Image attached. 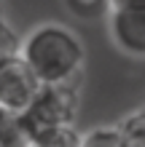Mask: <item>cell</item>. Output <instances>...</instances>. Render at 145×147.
Instances as JSON below:
<instances>
[{
  "instance_id": "6da1fadb",
  "label": "cell",
  "mask_w": 145,
  "mask_h": 147,
  "mask_svg": "<svg viewBox=\"0 0 145 147\" xmlns=\"http://www.w3.org/2000/svg\"><path fill=\"white\" fill-rule=\"evenodd\" d=\"M19 56L27 62L40 86L67 83L83 64V46L59 24H43L24 40Z\"/></svg>"
},
{
  "instance_id": "7a4b0ae2",
  "label": "cell",
  "mask_w": 145,
  "mask_h": 147,
  "mask_svg": "<svg viewBox=\"0 0 145 147\" xmlns=\"http://www.w3.org/2000/svg\"><path fill=\"white\" fill-rule=\"evenodd\" d=\"M75 115H78V94H75V88L70 83L40 86V91L27 105V110L19 112L22 123L30 134V144H32V136L40 131L73 126Z\"/></svg>"
},
{
  "instance_id": "3957f363",
  "label": "cell",
  "mask_w": 145,
  "mask_h": 147,
  "mask_svg": "<svg viewBox=\"0 0 145 147\" xmlns=\"http://www.w3.org/2000/svg\"><path fill=\"white\" fill-rule=\"evenodd\" d=\"M40 91V80L22 56L0 59V110L19 115Z\"/></svg>"
},
{
  "instance_id": "277c9868",
  "label": "cell",
  "mask_w": 145,
  "mask_h": 147,
  "mask_svg": "<svg viewBox=\"0 0 145 147\" xmlns=\"http://www.w3.org/2000/svg\"><path fill=\"white\" fill-rule=\"evenodd\" d=\"M113 40L118 48L132 56H145V8L134 11H113L110 19Z\"/></svg>"
},
{
  "instance_id": "5b68a950",
  "label": "cell",
  "mask_w": 145,
  "mask_h": 147,
  "mask_svg": "<svg viewBox=\"0 0 145 147\" xmlns=\"http://www.w3.org/2000/svg\"><path fill=\"white\" fill-rule=\"evenodd\" d=\"M0 147H32L30 134L19 115H11V112L3 115V120H0Z\"/></svg>"
},
{
  "instance_id": "8992f818",
  "label": "cell",
  "mask_w": 145,
  "mask_h": 147,
  "mask_svg": "<svg viewBox=\"0 0 145 147\" xmlns=\"http://www.w3.org/2000/svg\"><path fill=\"white\" fill-rule=\"evenodd\" d=\"M32 147H81V136L73 126L48 128L32 136Z\"/></svg>"
},
{
  "instance_id": "52a82bcc",
  "label": "cell",
  "mask_w": 145,
  "mask_h": 147,
  "mask_svg": "<svg viewBox=\"0 0 145 147\" xmlns=\"http://www.w3.org/2000/svg\"><path fill=\"white\" fill-rule=\"evenodd\" d=\"M118 147H145V110L129 115L118 128Z\"/></svg>"
},
{
  "instance_id": "ba28073f",
  "label": "cell",
  "mask_w": 145,
  "mask_h": 147,
  "mask_svg": "<svg viewBox=\"0 0 145 147\" xmlns=\"http://www.w3.org/2000/svg\"><path fill=\"white\" fill-rule=\"evenodd\" d=\"M22 51V40L19 35L14 32V27L8 22H3L0 16V59H8V56H19Z\"/></svg>"
},
{
  "instance_id": "9c48e42d",
  "label": "cell",
  "mask_w": 145,
  "mask_h": 147,
  "mask_svg": "<svg viewBox=\"0 0 145 147\" xmlns=\"http://www.w3.org/2000/svg\"><path fill=\"white\" fill-rule=\"evenodd\" d=\"M81 147H118V128H94L81 136Z\"/></svg>"
},
{
  "instance_id": "30bf717a",
  "label": "cell",
  "mask_w": 145,
  "mask_h": 147,
  "mask_svg": "<svg viewBox=\"0 0 145 147\" xmlns=\"http://www.w3.org/2000/svg\"><path fill=\"white\" fill-rule=\"evenodd\" d=\"M65 3H67V8H70L75 16H83V19H86V16H97L102 8H105L108 0H65Z\"/></svg>"
},
{
  "instance_id": "8fae6325",
  "label": "cell",
  "mask_w": 145,
  "mask_h": 147,
  "mask_svg": "<svg viewBox=\"0 0 145 147\" xmlns=\"http://www.w3.org/2000/svg\"><path fill=\"white\" fill-rule=\"evenodd\" d=\"M113 11H134V8H145V0H108Z\"/></svg>"
},
{
  "instance_id": "7c38bea8",
  "label": "cell",
  "mask_w": 145,
  "mask_h": 147,
  "mask_svg": "<svg viewBox=\"0 0 145 147\" xmlns=\"http://www.w3.org/2000/svg\"><path fill=\"white\" fill-rule=\"evenodd\" d=\"M3 115H5V110H0V120H3Z\"/></svg>"
}]
</instances>
